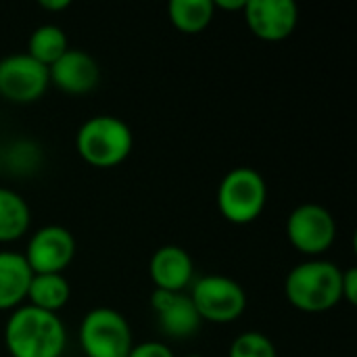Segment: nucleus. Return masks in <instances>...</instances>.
<instances>
[{
	"label": "nucleus",
	"instance_id": "nucleus-12",
	"mask_svg": "<svg viewBox=\"0 0 357 357\" xmlns=\"http://www.w3.org/2000/svg\"><path fill=\"white\" fill-rule=\"evenodd\" d=\"M50 84L67 94H88L100 79V69L94 56L79 48H69L56 63L48 67Z\"/></svg>",
	"mask_w": 357,
	"mask_h": 357
},
{
	"label": "nucleus",
	"instance_id": "nucleus-7",
	"mask_svg": "<svg viewBox=\"0 0 357 357\" xmlns=\"http://www.w3.org/2000/svg\"><path fill=\"white\" fill-rule=\"evenodd\" d=\"M287 236L299 253L318 257L335 243L337 224L328 209L316 203H305L291 211L287 220Z\"/></svg>",
	"mask_w": 357,
	"mask_h": 357
},
{
	"label": "nucleus",
	"instance_id": "nucleus-1",
	"mask_svg": "<svg viewBox=\"0 0 357 357\" xmlns=\"http://www.w3.org/2000/svg\"><path fill=\"white\" fill-rule=\"evenodd\" d=\"M4 345L10 357H61L67 333L56 314L21 305L6 320Z\"/></svg>",
	"mask_w": 357,
	"mask_h": 357
},
{
	"label": "nucleus",
	"instance_id": "nucleus-11",
	"mask_svg": "<svg viewBox=\"0 0 357 357\" xmlns=\"http://www.w3.org/2000/svg\"><path fill=\"white\" fill-rule=\"evenodd\" d=\"M151 305L157 312L161 331L172 339L182 341V339L197 335V331L203 322L199 318L190 297L184 293H169V291L155 289L151 295Z\"/></svg>",
	"mask_w": 357,
	"mask_h": 357
},
{
	"label": "nucleus",
	"instance_id": "nucleus-14",
	"mask_svg": "<svg viewBox=\"0 0 357 357\" xmlns=\"http://www.w3.org/2000/svg\"><path fill=\"white\" fill-rule=\"evenodd\" d=\"M33 272L23 253L0 251V312L17 310L27 299Z\"/></svg>",
	"mask_w": 357,
	"mask_h": 357
},
{
	"label": "nucleus",
	"instance_id": "nucleus-18",
	"mask_svg": "<svg viewBox=\"0 0 357 357\" xmlns=\"http://www.w3.org/2000/svg\"><path fill=\"white\" fill-rule=\"evenodd\" d=\"M69 50L67 36L59 25H40L31 31L29 42H27V54L42 63L44 67H50L56 63L65 52Z\"/></svg>",
	"mask_w": 357,
	"mask_h": 357
},
{
	"label": "nucleus",
	"instance_id": "nucleus-21",
	"mask_svg": "<svg viewBox=\"0 0 357 357\" xmlns=\"http://www.w3.org/2000/svg\"><path fill=\"white\" fill-rule=\"evenodd\" d=\"M341 299H345L349 305L357 303V270L347 268L341 272Z\"/></svg>",
	"mask_w": 357,
	"mask_h": 357
},
{
	"label": "nucleus",
	"instance_id": "nucleus-13",
	"mask_svg": "<svg viewBox=\"0 0 357 357\" xmlns=\"http://www.w3.org/2000/svg\"><path fill=\"white\" fill-rule=\"evenodd\" d=\"M149 274L155 289L169 293H184L195 276V264L186 249L178 245L159 247L149 264Z\"/></svg>",
	"mask_w": 357,
	"mask_h": 357
},
{
	"label": "nucleus",
	"instance_id": "nucleus-20",
	"mask_svg": "<svg viewBox=\"0 0 357 357\" xmlns=\"http://www.w3.org/2000/svg\"><path fill=\"white\" fill-rule=\"evenodd\" d=\"M128 357H174V351L159 341H146L140 345H132Z\"/></svg>",
	"mask_w": 357,
	"mask_h": 357
},
{
	"label": "nucleus",
	"instance_id": "nucleus-4",
	"mask_svg": "<svg viewBox=\"0 0 357 357\" xmlns=\"http://www.w3.org/2000/svg\"><path fill=\"white\" fill-rule=\"evenodd\" d=\"M268 186L264 176L253 167L230 169L218 188V209L230 224H253L266 207Z\"/></svg>",
	"mask_w": 357,
	"mask_h": 357
},
{
	"label": "nucleus",
	"instance_id": "nucleus-22",
	"mask_svg": "<svg viewBox=\"0 0 357 357\" xmlns=\"http://www.w3.org/2000/svg\"><path fill=\"white\" fill-rule=\"evenodd\" d=\"M38 4H40V8H44V10H56V13L71 6L69 0H40Z\"/></svg>",
	"mask_w": 357,
	"mask_h": 357
},
{
	"label": "nucleus",
	"instance_id": "nucleus-2",
	"mask_svg": "<svg viewBox=\"0 0 357 357\" xmlns=\"http://www.w3.org/2000/svg\"><path fill=\"white\" fill-rule=\"evenodd\" d=\"M284 295L299 312H328L341 301V270L326 259L303 261L289 272Z\"/></svg>",
	"mask_w": 357,
	"mask_h": 357
},
{
	"label": "nucleus",
	"instance_id": "nucleus-15",
	"mask_svg": "<svg viewBox=\"0 0 357 357\" xmlns=\"http://www.w3.org/2000/svg\"><path fill=\"white\" fill-rule=\"evenodd\" d=\"M71 299V287L63 274H33L27 289V305L48 314L61 312Z\"/></svg>",
	"mask_w": 357,
	"mask_h": 357
},
{
	"label": "nucleus",
	"instance_id": "nucleus-6",
	"mask_svg": "<svg viewBox=\"0 0 357 357\" xmlns=\"http://www.w3.org/2000/svg\"><path fill=\"white\" fill-rule=\"evenodd\" d=\"M79 345L86 357H128L132 349L130 324L119 312L96 307L82 320Z\"/></svg>",
	"mask_w": 357,
	"mask_h": 357
},
{
	"label": "nucleus",
	"instance_id": "nucleus-17",
	"mask_svg": "<svg viewBox=\"0 0 357 357\" xmlns=\"http://www.w3.org/2000/svg\"><path fill=\"white\" fill-rule=\"evenodd\" d=\"M213 0H172L167 4V17L182 33L203 31L213 21Z\"/></svg>",
	"mask_w": 357,
	"mask_h": 357
},
{
	"label": "nucleus",
	"instance_id": "nucleus-3",
	"mask_svg": "<svg viewBox=\"0 0 357 357\" xmlns=\"http://www.w3.org/2000/svg\"><path fill=\"white\" fill-rule=\"evenodd\" d=\"M134 146L130 126L115 115H94L82 123L75 136V149L79 157L100 169L123 163Z\"/></svg>",
	"mask_w": 357,
	"mask_h": 357
},
{
	"label": "nucleus",
	"instance_id": "nucleus-16",
	"mask_svg": "<svg viewBox=\"0 0 357 357\" xmlns=\"http://www.w3.org/2000/svg\"><path fill=\"white\" fill-rule=\"evenodd\" d=\"M31 222L29 207L25 199L10 190L0 186V243H13L19 241Z\"/></svg>",
	"mask_w": 357,
	"mask_h": 357
},
{
	"label": "nucleus",
	"instance_id": "nucleus-24",
	"mask_svg": "<svg viewBox=\"0 0 357 357\" xmlns=\"http://www.w3.org/2000/svg\"><path fill=\"white\" fill-rule=\"evenodd\" d=\"M190 357H201V356H190Z\"/></svg>",
	"mask_w": 357,
	"mask_h": 357
},
{
	"label": "nucleus",
	"instance_id": "nucleus-10",
	"mask_svg": "<svg viewBox=\"0 0 357 357\" xmlns=\"http://www.w3.org/2000/svg\"><path fill=\"white\" fill-rule=\"evenodd\" d=\"M243 10L251 33L264 42L287 40L299 21V8L293 0H249Z\"/></svg>",
	"mask_w": 357,
	"mask_h": 357
},
{
	"label": "nucleus",
	"instance_id": "nucleus-8",
	"mask_svg": "<svg viewBox=\"0 0 357 357\" xmlns=\"http://www.w3.org/2000/svg\"><path fill=\"white\" fill-rule=\"evenodd\" d=\"M50 86L48 67L27 52L8 54L0 61V96L15 105L36 102Z\"/></svg>",
	"mask_w": 357,
	"mask_h": 357
},
{
	"label": "nucleus",
	"instance_id": "nucleus-23",
	"mask_svg": "<svg viewBox=\"0 0 357 357\" xmlns=\"http://www.w3.org/2000/svg\"><path fill=\"white\" fill-rule=\"evenodd\" d=\"M213 6L222 8V10H243L245 0H218V2H213Z\"/></svg>",
	"mask_w": 357,
	"mask_h": 357
},
{
	"label": "nucleus",
	"instance_id": "nucleus-9",
	"mask_svg": "<svg viewBox=\"0 0 357 357\" xmlns=\"http://www.w3.org/2000/svg\"><path fill=\"white\" fill-rule=\"evenodd\" d=\"M23 257L33 274H63L75 257V238L63 226H44L29 238Z\"/></svg>",
	"mask_w": 357,
	"mask_h": 357
},
{
	"label": "nucleus",
	"instance_id": "nucleus-5",
	"mask_svg": "<svg viewBox=\"0 0 357 357\" xmlns=\"http://www.w3.org/2000/svg\"><path fill=\"white\" fill-rule=\"evenodd\" d=\"M190 301L201 320L213 324H230L238 320L247 307V295L243 287L220 274H209L192 282Z\"/></svg>",
	"mask_w": 357,
	"mask_h": 357
},
{
	"label": "nucleus",
	"instance_id": "nucleus-19",
	"mask_svg": "<svg viewBox=\"0 0 357 357\" xmlns=\"http://www.w3.org/2000/svg\"><path fill=\"white\" fill-rule=\"evenodd\" d=\"M228 357H278L276 345L261 333H243L230 345Z\"/></svg>",
	"mask_w": 357,
	"mask_h": 357
}]
</instances>
